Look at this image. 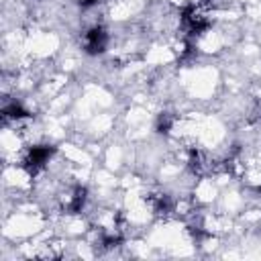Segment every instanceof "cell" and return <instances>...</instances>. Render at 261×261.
I'll list each match as a JSON object with an SVG mask.
<instances>
[{
    "label": "cell",
    "instance_id": "obj_8",
    "mask_svg": "<svg viewBox=\"0 0 261 261\" xmlns=\"http://www.w3.org/2000/svg\"><path fill=\"white\" fill-rule=\"evenodd\" d=\"M77 2H80L82 6H92V4H96L98 0H77Z\"/></svg>",
    "mask_w": 261,
    "mask_h": 261
},
{
    "label": "cell",
    "instance_id": "obj_2",
    "mask_svg": "<svg viewBox=\"0 0 261 261\" xmlns=\"http://www.w3.org/2000/svg\"><path fill=\"white\" fill-rule=\"evenodd\" d=\"M181 20L186 24V29L192 33V35H200L202 31H206L210 27V20L196 8V6H188L184 12H181Z\"/></svg>",
    "mask_w": 261,
    "mask_h": 261
},
{
    "label": "cell",
    "instance_id": "obj_5",
    "mask_svg": "<svg viewBox=\"0 0 261 261\" xmlns=\"http://www.w3.org/2000/svg\"><path fill=\"white\" fill-rule=\"evenodd\" d=\"M24 116H29V112L16 102L4 106V110H2V118H24Z\"/></svg>",
    "mask_w": 261,
    "mask_h": 261
},
{
    "label": "cell",
    "instance_id": "obj_3",
    "mask_svg": "<svg viewBox=\"0 0 261 261\" xmlns=\"http://www.w3.org/2000/svg\"><path fill=\"white\" fill-rule=\"evenodd\" d=\"M106 43H108V35L102 27H92L88 33H86V41H84V47L90 55H98L106 49Z\"/></svg>",
    "mask_w": 261,
    "mask_h": 261
},
{
    "label": "cell",
    "instance_id": "obj_6",
    "mask_svg": "<svg viewBox=\"0 0 261 261\" xmlns=\"http://www.w3.org/2000/svg\"><path fill=\"white\" fill-rule=\"evenodd\" d=\"M153 210H155L157 214H167V212L171 210V200H169V196H167V194L155 196V198H153Z\"/></svg>",
    "mask_w": 261,
    "mask_h": 261
},
{
    "label": "cell",
    "instance_id": "obj_7",
    "mask_svg": "<svg viewBox=\"0 0 261 261\" xmlns=\"http://www.w3.org/2000/svg\"><path fill=\"white\" fill-rule=\"evenodd\" d=\"M171 128V116L169 114H161L159 120H157V130L159 133H167Z\"/></svg>",
    "mask_w": 261,
    "mask_h": 261
},
{
    "label": "cell",
    "instance_id": "obj_4",
    "mask_svg": "<svg viewBox=\"0 0 261 261\" xmlns=\"http://www.w3.org/2000/svg\"><path fill=\"white\" fill-rule=\"evenodd\" d=\"M84 204H86V188H75L71 198H69V202H67V206H65V210L69 214H77V212H82Z\"/></svg>",
    "mask_w": 261,
    "mask_h": 261
},
{
    "label": "cell",
    "instance_id": "obj_9",
    "mask_svg": "<svg viewBox=\"0 0 261 261\" xmlns=\"http://www.w3.org/2000/svg\"><path fill=\"white\" fill-rule=\"evenodd\" d=\"M259 192H261V188H259Z\"/></svg>",
    "mask_w": 261,
    "mask_h": 261
},
{
    "label": "cell",
    "instance_id": "obj_1",
    "mask_svg": "<svg viewBox=\"0 0 261 261\" xmlns=\"http://www.w3.org/2000/svg\"><path fill=\"white\" fill-rule=\"evenodd\" d=\"M53 147H49V145H37V147H31V151L27 153V157H24V161H22V165H24V169L29 171V175H35L47 161H49V157L53 155Z\"/></svg>",
    "mask_w": 261,
    "mask_h": 261
}]
</instances>
